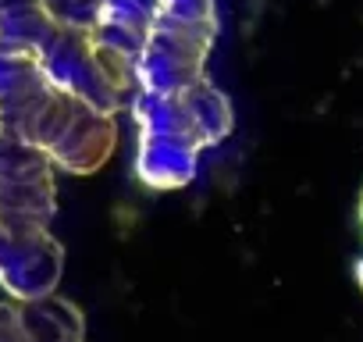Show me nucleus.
<instances>
[{
	"mask_svg": "<svg viewBox=\"0 0 363 342\" xmlns=\"http://www.w3.org/2000/svg\"><path fill=\"white\" fill-rule=\"evenodd\" d=\"M128 107L139 125L135 171L150 189L186 186L196 175L200 150L232 132V104L207 75L167 96L135 93Z\"/></svg>",
	"mask_w": 363,
	"mask_h": 342,
	"instance_id": "f257e3e1",
	"label": "nucleus"
},
{
	"mask_svg": "<svg viewBox=\"0 0 363 342\" xmlns=\"http://www.w3.org/2000/svg\"><path fill=\"white\" fill-rule=\"evenodd\" d=\"M214 36L218 18H178L153 11L150 36L135 61V93L167 96L203 79Z\"/></svg>",
	"mask_w": 363,
	"mask_h": 342,
	"instance_id": "f03ea898",
	"label": "nucleus"
},
{
	"mask_svg": "<svg viewBox=\"0 0 363 342\" xmlns=\"http://www.w3.org/2000/svg\"><path fill=\"white\" fill-rule=\"evenodd\" d=\"M54 197V160L40 146L0 132V232H50Z\"/></svg>",
	"mask_w": 363,
	"mask_h": 342,
	"instance_id": "7ed1b4c3",
	"label": "nucleus"
},
{
	"mask_svg": "<svg viewBox=\"0 0 363 342\" xmlns=\"http://www.w3.org/2000/svg\"><path fill=\"white\" fill-rule=\"evenodd\" d=\"M65 271V250L50 232L11 236L0 232V285L15 299L50 296Z\"/></svg>",
	"mask_w": 363,
	"mask_h": 342,
	"instance_id": "20e7f679",
	"label": "nucleus"
},
{
	"mask_svg": "<svg viewBox=\"0 0 363 342\" xmlns=\"http://www.w3.org/2000/svg\"><path fill=\"white\" fill-rule=\"evenodd\" d=\"M153 4H146V0H104V8H100V18L96 26L89 29V36L128 57V61H139L143 54V43L150 36V26H153Z\"/></svg>",
	"mask_w": 363,
	"mask_h": 342,
	"instance_id": "39448f33",
	"label": "nucleus"
},
{
	"mask_svg": "<svg viewBox=\"0 0 363 342\" xmlns=\"http://www.w3.org/2000/svg\"><path fill=\"white\" fill-rule=\"evenodd\" d=\"M26 342H86L82 314L75 303L61 296H40V299H18Z\"/></svg>",
	"mask_w": 363,
	"mask_h": 342,
	"instance_id": "423d86ee",
	"label": "nucleus"
},
{
	"mask_svg": "<svg viewBox=\"0 0 363 342\" xmlns=\"http://www.w3.org/2000/svg\"><path fill=\"white\" fill-rule=\"evenodd\" d=\"M40 4H43V11H47L57 26L89 33V29L96 26V18H100L104 0H40Z\"/></svg>",
	"mask_w": 363,
	"mask_h": 342,
	"instance_id": "0eeeda50",
	"label": "nucleus"
},
{
	"mask_svg": "<svg viewBox=\"0 0 363 342\" xmlns=\"http://www.w3.org/2000/svg\"><path fill=\"white\" fill-rule=\"evenodd\" d=\"M153 8L164 15H178V18H218L214 0H157Z\"/></svg>",
	"mask_w": 363,
	"mask_h": 342,
	"instance_id": "6e6552de",
	"label": "nucleus"
}]
</instances>
